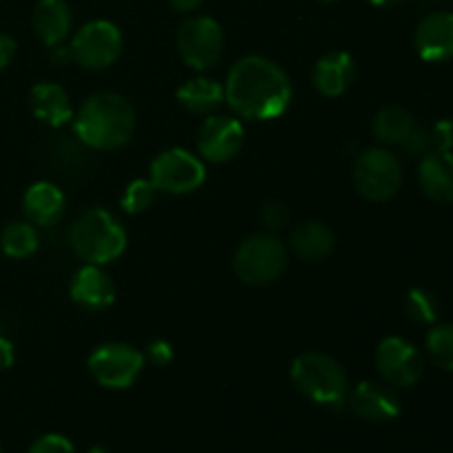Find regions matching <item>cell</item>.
Returning a JSON list of instances; mask_svg holds the SVG:
<instances>
[{"label":"cell","instance_id":"obj_1","mask_svg":"<svg viewBox=\"0 0 453 453\" xmlns=\"http://www.w3.org/2000/svg\"><path fill=\"white\" fill-rule=\"evenodd\" d=\"M224 93L237 118L268 122L288 111L292 102V82L286 71L270 58L246 56L230 66Z\"/></svg>","mask_w":453,"mask_h":453},{"label":"cell","instance_id":"obj_2","mask_svg":"<svg viewBox=\"0 0 453 453\" xmlns=\"http://www.w3.org/2000/svg\"><path fill=\"white\" fill-rule=\"evenodd\" d=\"M73 133L93 150H118L131 142L137 115L131 102L119 93H96L73 113Z\"/></svg>","mask_w":453,"mask_h":453},{"label":"cell","instance_id":"obj_3","mask_svg":"<svg viewBox=\"0 0 453 453\" xmlns=\"http://www.w3.org/2000/svg\"><path fill=\"white\" fill-rule=\"evenodd\" d=\"M71 248L82 261L106 265L127 250V230L106 208H91L73 221L69 233Z\"/></svg>","mask_w":453,"mask_h":453},{"label":"cell","instance_id":"obj_4","mask_svg":"<svg viewBox=\"0 0 453 453\" xmlns=\"http://www.w3.org/2000/svg\"><path fill=\"white\" fill-rule=\"evenodd\" d=\"M290 379L295 388L317 405L339 410L348 401V374L330 354L305 352L296 357L290 367Z\"/></svg>","mask_w":453,"mask_h":453},{"label":"cell","instance_id":"obj_5","mask_svg":"<svg viewBox=\"0 0 453 453\" xmlns=\"http://www.w3.org/2000/svg\"><path fill=\"white\" fill-rule=\"evenodd\" d=\"M288 265V250L273 233L250 234L234 252V274L248 286H268L277 281Z\"/></svg>","mask_w":453,"mask_h":453},{"label":"cell","instance_id":"obj_6","mask_svg":"<svg viewBox=\"0 0 453 453\" xmlns=\"http://www.w3.org/2000/svg\"><path fill=\"white\" fill-rule=\"evenodd\" d=\"M354 186L370 202H388L403 186V164L392 150L376 146L358 155L354 164Z\"/></svg>","mask_w":453,"mask_h":453},{"label":"cell","instance_id":"obj_7","mask_svg":"<svg viewBox=\"0 0 453 453\" xmlns=\"http://www.w3.org/2000/svg\"><path fill=\"white\" fill-rule=\"evenodd\" d=\"M122 31L111 20H91L80 27L69 42L71 60L88 71L109 69L122 56Z\"/></svg>","mask_w":453,"mask_h":453},{"label":"cell","instance_id":"obj_8","mask_svg":"<svg viewBox=\"0 0 453 453\" xmlns=\"http://www.w3.org/2000/svg\"><path fill=\"white\" fill-rule=\"evenodd\" d=\"M177 49L190 69L208 71L221 60L224 31L211 16H190L177 29Z\"/></svg>","mask_w":453,"mask_h":453},{"label":"cell","instance_id":"obj_9","mask_svg":"<svg viewBox=\"0 0 453 453\" xmlns=\"http://www.w3.org/2000/svg\"><path fill=\"white\" fill-rule=\"evenodd\" d=\"M149 180L153 181L157 193L186 195L206 181V166L190 150L168 149L150 162Z\"/></svg>","mask_w":453,"mask_h":453},{"label":"cell","instance_id":"obj_10","mask_svg":"<svg viewBox=\"0 0 453 453\" xmlns=\"http://www.w3.org/2000/svg\"><path fill=\"white\" fill-rule=\"evenodd\" d=\"M144 354L127 343H104L88 357V372L106 389H127L144 370Z\"/></svg>","mask_w":453,"mask_h":453},{"label":"cell","instance_id":"obj_11","mask_svg":"<svg viewBox=\"0 0 453 453\" xmlns=\"http://www.w3.org/2000/svg\"><path fill=\"white\" fill-rule=\"evenodd\" d=\"M376 370L389 388H414L425 372V358L414 343L401 336H388L376 348Z\"/></svg>","mask_w":453,"mask_h":453},{"label":"cell","instance_id":"obj_12","mask_svg":"<svg viewBox=\"0 0 453 453\" xmlns=\"http://www.w3.org/2000/svg\"><path fill=\"white\" fill-rule=\"evenodd\" d=\"M243 124L234 115H208L197 131V150L206 162L226 164L243 146Z\"/></svg>","mask_w":453,"mask_h":453},{"label":"cell","instance_id":"obj_13","mask_svg":"<svg viewBox=\"0 0 453 453\" xmlns=\"http://www.w3.org/2000/svg\"><path fill=\"white\" fill-rule=\"evenodd\" d=\"M414 47L425 62L453 60V13L434 12L425 16L414 31Z\"/></svg>","mask_w":453,"mask_h":453},{"label":"cell","instance_id":"obj_14","mask_svg":"<svg viewBox=\"0 0 453 453\" xmlns=\"http://www.w3.org/2000/svg\"><path fill=\"white\" fill-rule=\"evenodd\" d=\"M71 301L87 312H102L115 301V283L102 265L87 264L73 274L69 286Z\"/></svg>","mask_w":453,"mask_h":453},{"label":"cell","instance_id":"obj_15","mask_svg":"<svg viewBox=\"0 0 453 453\" xmlns=\"http://www.w3.org/2000/svg\"><path fill=\"white\" fill-rule=\"evenodd\" d=\"M349 407L363 420L392 423L401 414V398L389 385L365 380L349 392Z\"/></svg>","mask_w":453,"mask_h":453},{"label":"cell","instance_id":"obj_16","mask_svg":"<svg viewBox=\"0 0 453 453\" xmlns=\"http://www.w3.org/2000/svg\"><path fill=\"white\" fill-rule=\"evenodd\" d=\"M357 78V65L348 51H330L314 65L312 82L321 96L341 97L349 91Z\"/></svg>","mask_w":453,"mask_h":453},{"label":"cell","instance_id":"obj_17","mask_svg":"<svg viewBox=\"0 0 453 453\" xmlns=\"http://www.w3.org/2000/svg\"><path fill=\"white\" fill-rule=\"evenodd\" d=\"M65 193L51 181H35L22 197V212L29 224L38 228L56 226L65 215Z\"/></svg>","mask_w":453,"mask_h":453},{"label":"cell","instance_id":"obj_18","mask_svg":"<svg viewBox=\"0 0 453 453\" xmlns=\"http://www.w3.org/2000/svg\"><path fill=\"white\" fill-rule=\"evenodd\" d=\"M73 13L66 0H38L31 12V27L44 47H58L71 34Z\"/></svg>","mask_w":453,"mask_h":453},{"label":"cell","instance_id":"obj_19","mask_svg":"<svg viewBox=\"0 0 453 453\" xmlns=\"http://www.w3.org/2000/svg\"><path fill=\"white\" fill-rule=\"evenodd\" d=\"M418 184L432 202H453V153L451 150H434L420 159Z\"/></svg>","mask_w":453,"mask_h":453},{"label":"cell","instance_id":"obj_20","mask_svg":"<svg viewBox=\"0 0 453 453\" xmlns=\"http://www.w3.org/2000/svg\"><path fill=\"white\" fill-rule=\"evenodd\" d=\"M29 106L31 113L40 119V122L49 124V127L58 128L65 127L73 119V109H71L69 93L60 87L58 82H38L34 84L29 93Z\"/></svg>","mask_w":453,"mask_h":453},{"label":"cell","instance_id":"obj_21","mask_svg":"<svg viewBox=\"0 0 453 453\" xmlns=\"http://www.w3.org/2000/svg\"><path fill=\"white\" fill-rule=\"evenodd\" d=\"M290 250L303 261H321L334 250V233L323 221H301L290 233Z\"/></svg>","mask_w":453,"mask_h":453},{"label":"cell","instance_id":"obj_22","mask_svg":"<svg viewBox=\"0 0 453 453\" xmlns=\"http://www.w3.org/2000/svg\"><path fill=\"white\" fill-rule=\"evenodd\" d=\"M177 102L181 109L193 115H212L226 102L224 84L206 75H197L181 84L177 91Z\"/></svg>","mask_w":453,"mask_h":453},{"label":"cell","instance_id":"obj_23","mask_svg":"<svg viewBox=\"0 0 453 453\" xmlns=\"http://www.w3.org/2000/svg\"><path fill=\"white\" fill-rule=\"evenodd\" d=\"M414 115L405 106L392 104L376 113L374 122H372V133H374L380 144L401 146L410 137V133L414 131Z\"/></svg>","mask_w":453,"mask_h":453},{"label":"cell","instance_id":"obj_24","mask_svg":"<svg viewBox=\"0 0 453 453\" xmlns=\"http://www.w3.org/2000/svg\"><path fill=\"white\" fill-rule=\"evenodd\" d=\"M38 230L29 221H12L0 233V248L9 259H27L38 250Z\"/></svg>","mask_w":453,"mask_h":453},{"label":"cell","instance_id":"obj_25","mask_svg":"<svg viewBox=\"0 0 453 453\" xmlns=\"http://www.w3.org/2000/svg\"><path fill=\"white\" fill-rule=\"evenodd\" d=\"M429 361L445 372H453V323H441L429 330L425 339Z\"/></svg>","mask_w":453,"mask_h":453},{"label":"cell","instance_id":"obj_26","mask_svg":"<svg viewBox=\"0 0 453 453\" xmlns=\"http://www.w3.org/2000/svg\"><path fill=\"white\" fill-rule=\"evenodd\" d=\"M157 197V188L150 180H133L131 184L124 188L122 197H119V206L128 215H140L146 212L155 203Z\"/></svg>","mask_w":453,"mask_h":453},{"label":"cell","instance_id":"obj_27","mask_svg":"<svg viewBox=\"0 0 453 453\" xmlns=\"http://www.w3.org/2000/svg\"><path fill=\"white\" fill-rule=\"evenodd\" d=\"M407 314H410L411 321L423 323V326H432L438 321V314H441V303H438L436 295L425 288H414V290L407 295Z\"/></svg>","mask_w":453,"mask_h":453},{"label":"cell","instance_id":"obj_28","mask_svg":"<svg viewBox=\"0 0 453 453\" xmlns=\"http://www.w3.org/2000/svg\"><path fill=\"white\" fill-rule=\"evenodd\" d=\"M403 150L407 153V157H420L434 153V140H432V128L429 127H414V131L410 133L405 142H403Z\"/></svg>","mask_w":453,"mask_h":453},{"label":"cell","instance_id":"obj_29","mask_svg":"<svg viewBox=\"0 0 453 453\" xmlns=\"http://www.w3.org/2000/svg\"><path fill=\"white\" fill-rule=\"evenodd\" d=\"M288 221H290V212L281 202H268L261 208V224L265 226L268 233H279V230L286 228Z\"/></svg>","mask_w":453,"mask_h":453},{"label":"cell","instance_id":"obj_30","mask_svg":"<svg viewBox=\"0 0 453 453\" xmlns=\"http://www.w3.org/2000/svg\"><path fill=\"white\" fill-rule=\"evenodd\" d=\"M27 453H75V447L62 434H44L29 447Z\"/></svg>","mask_w":453,"mask_h":453},{"label":"cell","instance_id":"obj_31","mask_svg":"<svg viewBox=\"0 0 453 453\" xmlns=\"http://www.w3.org/2000/svg\"><path fill=\"white\" fill-rule=\"evenodd\" d=\"M432 128L434 150H451L453 146V122L451 119H441Z\"/></svg>","mask_w":453,"mask_h":453},{"label":"cell","instance_id":"obj_32","mask_svg":"<svg viewBox=\"0 0 453 453\" xmlns=\"http://www.w3.org/2000/svg\"><path fill=\"white\" fill-rule=\"evenodd\" d=\"M146 357H149V361L155 363L157 367H166L168 363L173 361V348L166 341H155V343H150L149 349H146Z\"/></svg>","mask_w":453,"mask_h":453},{"label":"cell","instance_id":"obj_33","mask_svg":"<svg viewBox=\"0 0 453 453\" xmlns=\"http://www.w3.org/2000/svg\"><path fill=\"white\" fill-rule=\"evenodd\" d=\"M16 40L9 34H3V31H0V71H4L12 65V60L16 58Z\"/></svg>","mask_w":453,"mask_h":453},{"label":"cell","instance_id":"obj_34","mask_svg":"<svg viewBox=\"0 0 453 453\" xmlns=\"http://www.w3.org/2000/svg\"><path fill=\"white\" fill-rule=\"evenodd\" d=\"M13 358H16L13 357V345L0 336V372L9 370L13 365Z\"/></svg>","mask_w":453,"mask_h":453},{"label":"cell","instance_id":"obj_35","mask_svg":"<svg viewBox=\"0 0 453 453\" xmlns=\"http://www.w3.org/2000/svg\"><path fill=\"white\" fill-rule=\"evenodd\" d=\"M49 58H51V62L56 66H66V62H73V60H71L69 47H65V44L51 47V53H49Z\"/></svg>","mask_w":453,"mask_h":453},{"label":"cell","instance_id":"obj_36","mask_svg":"<svg viewBox=\"0 0 453 453\" xmlns=\"http://www.w3.org/2000/svg\"><path fill=\"white\" fill-rule=\"evenodd\" d=\"M202 3L203 0H168V4H171V7L180 13L197 12V9L202 7Z\"/></svg>","mask_w":453,"mask_h":453},{"label":"cell","instance_id":"obj_37","mask_svg":"<svg viewBox=\"0 0 453 453\" xmlns=\"http://www.w3.org/2000/svg\"><path fill=\"white\" fill-rule=\"evenodd\" d=\"M367 3L376 4V7H392V4L405 3V0H367Z\"/></svg>","mask_w":453,"mask_h":453},{"label":"cell","instance_id":"obj_38","mask_svg":"<svg viewBox=\"0 0 453 453\" xmlns=\"http://www.w3.org/2000/svg\"><path fill=\"white\" fill-rule=\"evenodd\" d=\"M319 3H323V4H332V3H336V0H319Z\"/></svg>","mask_w":453,"mask_h":453},{"label":"cell","instance_id":"obj_39","mask_svg":"<svg viewBox=\"0 0 453 453\" xmlns=\"http://www.w3.org/2000/svg\"><path fill=\"white\" fill-rule=\"evenodd\" d=\"M434 3H436V0H434Z\"/></svg>","mask_w":453,"mask_h":453}]
</instances>
